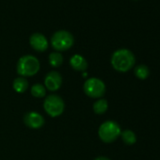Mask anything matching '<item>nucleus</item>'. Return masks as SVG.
<instances>
[{
	"label": "nucleus",
	"mask_w": 160,
	"mask_h": 160,
	"mask_svg": "<svg viewBox=\"0 0 160 160\" xmlns=\"http://www.w3.org/2000/svg\"><path fill=\"white\" fill-rule=\"evenodd\" d=\"M111 65L114 70L120 72H126L130 71L136 63V58L129 49H118L111 56Z\"/></svg>",
	"instance_id": "f257e3e1"
},
{
	"label": "nucleus",
	"mask_w": 160,
	"mask_h": 160,
	"mask_svg": "<svg viewBox=\"0 0 160 160\" xmlns=\"http://www.w3.org/2000/svg\"><path fill=\"white\" fill-rule=\"evenodd\" d=\"M40 67V61L35 56L25 55L19 58L16 65V72L20 76L30 77L38 73Z\"/></svg>",
	"instance_id": "f03ea898"
},
{
	"label": "nucleus",
	"mask_w": 160,
	"mask_h": 160,
	"mask_svg": "<svg viewBox=\"0 0 160 160\" xmlns=\"http://www.w3.org/2000/svg\"><path fill=\"white\" fill-rule=\"evenodd\" d=\"M122 130L120 125L114 121H107L103 122L98 129V136L105 143L114 142L120 136Z\"/></svg>",
	"instance_id": "7ed1b4c3"
},
{
	"label": "nucleus",
	"mask_w": 160,
	"mask_h": 160,
	"mask_svg": "<svg viewBox=\"0 0 160 160\" xmlns=\"http://www.w3.org/2000/svg\"><path fill=\"white\" fill-rule=\"evenodd\" d=\"M73 43L74 38L72 34L67 30H58L51 37V45L58 52L70 49Z\"/></svg>",
	"instance_id": "20e7f679"
},
{
	"label": "nucleus",
	"mask_w": 160,
	"mask_h": 160,
	"mask_svg": "<svg viewBox=\"0 0 160 160\" xmlns=\"http://www.w3.org/2000/svg\"><path fill=\"white\" fill-rule=\"evenodd\" d=\"M43 108L44 111L52 118H57L60 116L65 108V104L63 99L57 95L51 94L48 95L43 101Z\"/></svg>",
	"instance_id": "39448f33"
},
{
	"label": "nucleus",
	"mask_w": 160,
	"mask_h": 160,
	"mask_svg": "<svg viewBox=\"0 0 160 160\" xmlns=\"http://www.w3.org/2000/svg\"><path fill=\"white\" fill-rule=\"evenodd\" d=\"M83 91L87 96L93 99H99L106 93V85L101 79L91 77L84 83Z\"/></svg>",
	"instance_id": "423d86ee"
},
{
	"label": "nucleus",
	"mask_w": 160,
	"mask_h": 160,
	"mask_svg": "<svg viewBox=\"0 0 160 160\" xmlns=\"http://www.w3.org/2000/svg\"><path fill=\"white\" fill-rule=\"evenodd\" d=\"M62 85V76L58 72L51 71L44 77V87L49 92L59 90Z\"/></svg>",
	"instance_id": "0eeeda50"
},
{
	"label": "nucleus",
	"mask_w": 160,
	"mask_h": 160,
	"mask_svg": "<svg viewBox=\"0 0 160 160\" xmlns=\"http://www.w3.org/2000/svg\"><path fill=\"white\" fill-rule=\"evenodd\" d=\"M24 123L31 129H39L44 125V118L36 111H29L24 115Z\"/></svg>",
	"instance_id": "6e6552de"
},
{
	"label": "nucleus",
	"mask_w": 160,
	"mask_h": 160,
	"mask_svg": "<svg viewBox=\"0 0 160 160\" xmlns=\"http://www.w3.org/2000/svg\"><path fill=\"white\" fill-rule=\"evenodd\" d=\"M31 47L38 52H44L48 48V41L46 37L39 32L33 33L29 38Z\"/></svg>",
	"instance_id": "1a4fd4ad"
},
{
	"label": "nucleus",
	"mask_w": 160,
	"mask_h": 160,
	"mask_svg": "<svg viewBox=\"0 0 160 160\" xmlns=\"http://www.w3.org/2000/svg\"><path fill=\"white\" fill-rule=\"evenodd\" d=\"M70 65L74 71L84 72L88 68V61L83 56L75 54L70 58Z\"/></svg>",
	"instance_id": "9d476101"
},
{
	"label": "nucleus",
	"mask_w": 160,
	"mask_h": 160,
	"mask_svg": "<svg viewBox=\"0 0 160 160\" xmlns=\"http://www.w3.org/2000/svg\"><path fill=\"white\" fill-rule=\"evenodd\" d=\"M12 88L17 93H24L28 88V82L26 77L18 76L12 82Z\"/></svg>",
	"instance_id": "9b49d317"
},
{
	"label": "nucleus",
	"mask_w": 160,
	"mask_h": 160,
	"mask_svg": "<svg viewBox=\"0 0 160 160\" xmlns=\"http://www.w3.org/2000/svg\"><path fill=\"white\" fill-rule=\"evenodd\" d=\"M93 111L97 115H102L107 112L108 108V103L106 99L100 98L93 104Z\"/></svg>",
	"instance_id": "f8f14e48"
},
{
	"label": "nucleus",
	"mask_w": 160,
	"mask_h": 160,
	"mask_svg": "<svg viewBox=\"0 0 160 160\" xmlns=\"http://www.w3.org/2000/svg\"><path fill=\"white\" fill-rule=\"evenodd\" d=\"M121 137H122V141L124 142V144L126 145H133L136 143L137 141V137H136V134L129 130V129H126L124 131H122L121 133Z\"/></svg>",
	"instance_id": "ddd939ff"
},
{
	"label": "nucleus",
	"mask_w": 160,
	"mask_h": 160,
	"mask_svg": "<svg viewBox=\"0 0 160 160\" xmlns=\"http://www.w3.org/2000/svg\"><path fill=\"white\" fill-rule=\"evenodd\" d=\"M48 58L50 65L54 68H58L63 63V56L59 52H52Z\"/></svg>",
	"instance_id": "4468645a"
},
{
	"label": "nucleus",
	"mask_w": 160,
	"mask_h": 160,
	"mask_svg": "<svg viewBox=\"0 0 160 160\" xmlns=\"http://www.w3.org/2000/svg\"><path fill=\"white\" fill-rule=\"evenodd\" d=\"M134 73H135L137 78H138L140 80H144V79L148 78V76L150 74V70L146 65L141 64V65H138L135 68Z\"/></svg>",
	"instance_id": "2eb2a0df"
},
{
	"label": "nucleus",
	"mask_w": 160,
	"mask_h": 160,
	"mask_svg": "<svg viewBox=\"0 0 160 160\" xmlns=\"http://www.w3.org/2000/svg\"><path fill=\"white\" fill-rule=\"evenodd\" d=\"M30 92H31V95L36 98H42L46 94V89L42 84L36 83L31 87Z\"/></svg>",
	"instance_id": "dca6fc26"
},
{
	"label": "nucleus",
	"mask_w": 160,
	"mask_h": 160,
	"mask_svg": "<svg viewBox=\"0 0 160 160\" xmlns=\"http://www.w3.org/2000/svg\"><path fill=\"white\" fill-rule=\"evenodd\" d=\"M94 160H110V159L107 156H98V157L94 158Z\"/></svg>",
	"instance_id": "f3484780"
}]
</instances>
